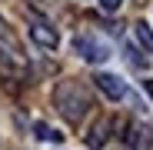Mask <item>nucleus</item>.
I'll return each mask as SVG.
<instances>
[{
	"label": "nucleus",
	"instance_id": "4",
	"mask_svg": "<svg viewBox=\"0 0 153 150\" xmlns=\"http://www.w3.org/2000/svg\"><path fill=\"white\" fill-rule=\"evenodd\" d=\"M93 80H97V87L103 90V93H107L110 100H120V97L126 93V84H123L120 77H113V73H97Z\"/></svg>",
	"mask_w": 153,
	"mask_h": 150
},
{
	"label": "nucleus",
	"instance_id": "7",
	"mask_svg": "<svg viewBox=\"0 0 153 150\" xmlns=\"http://www.w3.org/2000/svg\"><path fill=\"white\" fill-rule=\"evenodd\" d=\"M33 130H37L40 140H60V134H57V130H50L47 123H33Z\"/></svg>",
	"mask_w": 153,
	"mask_h": 150
},
{
	"label": "nucleus",
	"instance_id": "9",
	"mask_svg": "<svg viewBox=\"0 0 153 150\" xmlns=\"http://www.w3.org/2000/svg\"><path fill=\"white\" fill-rule=\"evenodd\" d=\"M143 90H146V93H150V100H153V77H150V80H143Z\"/></svg>",
	"mask_w": 153,
	"mask_h": 150
},
{
	"label": "nucleus",
	"instance_id": "5",
	"mask_svg": "<svg viewBox=\"0 0 153 150\" xmlns=\"http://www.w3.org/2000/svg\"><path fill=\"white\" fill-rule=\"evenodd\" d=\"M107 137H110V120H107V117H100V120L93 123V127L87 130V147L100 150V147L107 143Z\"/></svg>",
	"mask_w": 153,
	"mask_h": 150
},
{
	"label": "nucleus",
	"instance_id": "2",
	"mask_svg": "<svg viewBox=\"0 0 153 150\" xmlns=\"http://www.w3.org/2000/svg\"><path fill=\"white\" fill-rule=\"evenodd\" d=\"M73 47H76V54H80L83 60H90V63H100V60H107V57H110V50H107L103 43H97L93 37H76Z\"/></svg>",
	"mask_w": 153,
	"mask_h": 150
},
{
	"label": "nucleus",
	"instance_id": "1",
	"mask_svg": "<svg viewBox=\"0 0 153 150\" xmlns=\"http://www.w3.org/2000/svg\"><path fill=\"white\" fill-rule=\"evenodd\" d=\"M53 104H57V110L70 123H80V117L90 110V93L83 90V84H76V80H60L57 90H53Z\"/></svg>",
	"mask_w": 153,
	"mask_h": 150
},
{
	"label": "nucleus",
	"instance_id": "3",
	"mask_svg": "<svg viewBox=\"0 0 153 150\" xmlns=\"http://www.w3.org/2000/svg\"><path fill=\"white\" fill-rule=\"evenodd\" d=\"M30 37H33V40H37L40 47H47V50H53V47L60 43V34H57L53 27H50L47 20H40V17H37V20L30 23Z\"/></svg>",
	"mask_w": 153,
	"mask_h": 150
},
{
	"label": "nucleus",
	"instance_id": "8",
	"mask_svg": "<svg viewBox=\"0 0 153 150\" xmlns=\"http://www.w3.org/2000/svg\"><path fill=\"white\" fill-rule=\"evenodd\" d=\"M120 4H123V0H100V7H103L107 13H113V10H120Z\"/></svg>",
	"mask_w": 153,
	"mask_h": 150
},
{
	"label": "nucleus",
	"instance_id": "6",
	"mask_svg": "<svg viewBox=\"0 0 153 150\" xmlns=\"http://www.w3.org/2000/svg\"><path fill=\"white\" fill-rule=\"evenodd\" d=\"M133 34H137V40H140V47L146 50V54H153V30H150V23H137V27H133Z\"/></svg>",
	"mask_w": 153,
	"mask_h": 150
}]
</instances>
